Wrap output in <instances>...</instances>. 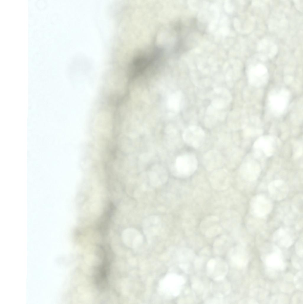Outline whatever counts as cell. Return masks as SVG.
Wrapping results in <instances>:
<instances>
[{
	"label": "cell",
	"instance_id": "cell-1",
	"mask_svg": "<svg viewBox=\"0 0 303 304\" xmlns=\"http://www.w3.org/2000/svg\"><path fill=\"white\" fill-rule=\"evenodd\" d=\"M175 166L178 175L187 177L192 175L197 170L198 160L193 154H185L177 158Z\"/></svg>",
	"mask_w": 303,
	"mask_h": 304
},
{
	"label": "cell",
	"instance_id": "cell-2",
	"mask_svg": "<svg viewBox=\"0 0 303 304\" xmlns=\"http://www.w3.org/2000/svg\"><path fill=\"white\" fill-rule=\"evenodd\" d=\"M182 137L186 144L192 147L198 148L203 144L205 134L203 130L200 127L191 125L184 131Z\"/></svg>",
	"mask_w": 303,
	"mask_h": 304
},
{
	"label": "cell",
	"instance_id": "cell-3",
	"mask_svg": "<svg viewBox=\"0 0 303 304\" xmlns=\"http://www.w3.org/2000/svg\"><path fill=\"white\" fill-rule=\"evenodd\" d=\"M209 179L212 187L217 190H225L230 185V174L225 169H218L213 171Z\"/></svg>",
	"mask_w": 303,
	"mask_h": 304
},
{
	"label": "cell",
	"instance_id": "cell-4",
	"mask_svg": "<svg viewBox=\"0 0 303 304\" xmlns=\"http://www.w3.org/2000/svg\"><path fill=\"white\" fill-rule=\"evenodd\" d=\"M168 178V174L165 169L159 165L154 166L148 174L147 181L148 189L163 184L167 181Z\"/></svg>",
	"mask_w": 303,
	"mask_h": 304
},
{
	"label": "cell",
	"instance_id": "cell-5",
	"mask_svg": "<svg viewBox=\"0 0 303 304\" xmlns=\"http://www.w3.org/2000/svg\"><path fill=\"white\" fill-rule=\"evenodd\" d=\"M224 159L221 154L217 151L210 150L206 152L203 157V163L209 171L219 169L223 164Z\"/></svg>",
	"mask_w": 303,
	"mask_h": 304
},
{
	"label": "cell",
	"instance_id": "cell-6",
	"mask_svg": "<svg viewBox=\"0 0 303 304\" xmlns=\"http://www.w3.org/2000/svg\"><path fill=\"white\" fill-rule=\"evenodd\" d=\"M161 220L156 215L148 217L143 220L142 228L145 233L148 236H151L157 233L161 227Z\"/></svg>",
	"mask_w": 303,
	"mask_h": 304
},
{
	"label": "cell",
	"instance_id": "cell-7",
	"mask_svg": "<svg viewBox=\"0 0 303 304\" xmlns=\"http://www.w3.org/2000/svg\"><path fill=\"white\" fill-rule=\"evenodd\" d=\"M122 236L124 240L127 242H138L142 239V236L139 231L132 228L125 229L123 232Z\"/></svg>",
	"mask_w": 303,
	"mask_h": 304
},
{
	"label": "cell",
	"instance_id": "cell-8",
	"mask_svg": "<svg viewBox=\"0 0 303 304\" xmlns=\"http://www.w3.org/2000/svg\"><path fill=\"white\" fill-rule=\"evenodd\" d=\"M235 213L229 211L225 213L223 216L222 225L227 229H233L235 226Z\"/></svg>",
	"mask_w": 303,
	"mask_h": 304
},
{
	"label": "cell",
	"instance_id": "cell-9",
	"mask_svg": "<svg viewBox=\"0 0 303 304\" xmlns=\"http://www.w3.org/2000/svg\"><path fill=\"white\" fill-rule=\"evenodd\" d=\"M219 221L218 218L214 216H210L205 217L200 224L201 230L204 232L209 227L217 224Z\"/></svg>",
	"mask_w": 303,
	"mask_h": 304
},
{
	"label": "cell",
	"instance_id": "cell-10",
	"mask_svg": "<svg viewBox=\"0 0 303 304\" xmlns=\"http://www.w3.org/2000/svg\"><path fill=\"white\" fill-rule=\"evenodd\" d=\"M181 96L179 92L173 94L169 100V105L170 108L175 111L179 110L180 106Z\"/></svg>",
	"mask_w": 303,
	"mask_h": 304
},
{
	"label": "cell",
	"instance_id": "cell-11",
	"mask_svg": "<svg viewBox=\"0 0 303 304\" xmlns=\"http://www.w3.org/2000/svg\"><path fill=\"white\" fill-rule=\"evenodd\" d=\"M222 230V228L219 224L214 225L208 228L204 232L206 235L211 237L219 234Z\"/></svg>",
	"mask_w": 303,
	"mask_h": 304
}]
</instances>
